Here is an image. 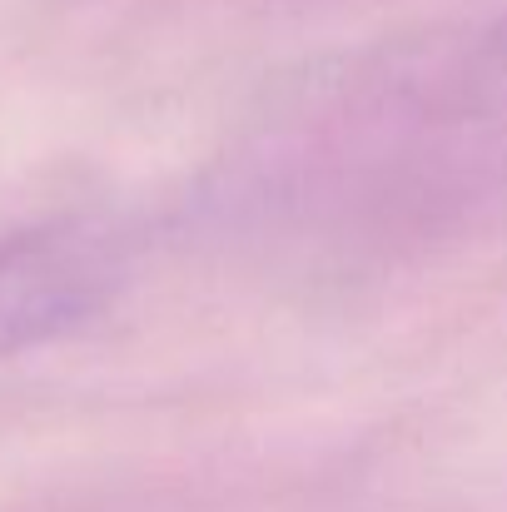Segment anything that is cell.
Listing matches in <instances>:
<instances>
[{
	"label": "cell",
	"instance_id": "cell-2",
	"mask_svg": "<svg viewBox=\"0 0 507 512\" xmlns=\"http://www.w3.org/2000/svg\"><path fill=\"white\" fill-rule=\"evenodd\" d=\"M438 100L463 125L507 130V20L463 50V60L443 75Z\"/></svg>",
	"mask_w": 507,
	"mask_h": 512
},
{
	"label": "cell",
	"instance_id": "cell-1",
	"mask_svg": "<svg viewBox=\"0 0 507 512\" xmlns=\"http://www.w3.org/2000/svg\"><path fill=\"white\" fill-rule=\"evenodd\" d=\"M120 279V249L95 224H40L0 239V358L60 339Z\"/></svg>",
	"mask_w": 507,
	"mask_h": 512
}]
</instances>
